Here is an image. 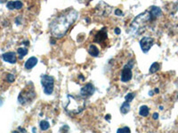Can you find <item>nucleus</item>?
Masks as SVG:
<instances>
[{
    "instance_id": "nucleus-1",
    "label": "nucleus",
    "mask_w": 178,
    "mask_h": 133,
    "mask_svg": "<svg viewBox=\"0 0 178 133\" xmlns=\"http://www.w3.org/2000/svg\"><path fill=\"white\" fill-rule=\"evenodd\" d=\"M79 13L74 9H70L68 11L61 12L56 17L50 25V30L52 35L56 38H61L66 35L70 27L78 19Z\"/></svg>"
},
{
    "instance_id": "nucleus-2",
    "label": "nucleus",
    "mask_w": 178,
    "mask_h": 133,
    "mask_svg": "<svg viewBox=\"0 0 178 133\" xmlns=\"http://www.w3.org/2000/svg\"><path fill=\"white\" fill-rule=\"evenodd\" d=\"M86 107L85 98L82 96L68 95V99L64 109L70 115H78L81 113Z\"/></svg>"
},
{
    "instance_id": "nucleus-3",
    "label": "nucleus",
    "mask_w": 178,
    "mask_h": 133,
    "mask_svg": "<svg viewBox=\"0 0 178 133\" xmlns=\"http://www.w3.org/2000/svg\"><path fill=\"white\" fill-rule=\"evenodd\" d=\"M36 97V92L34 91L33 87H26L24 90H22L20 93L18 97L19 102L22 105L28 104L31 102Z\"/></svg>"
},
{
    "instance_id": "nucleus-4",
    "label": "nucleus",
    "mask_w": 178,
    "mask_h": 133,
    "mask_svg": "<svg viewBox=\"0 0 178 133\" xmlns=\"http://www.w3.org/2000/svg\"><path fill=\"white\" fill-rule=\"evenodd\" d=\"M41 85L43 86L44 92L46 95H51L54 91L55 79L51 76L43 75V76H41Z\"/></svg>"
},
{
    "instance_id": "nucleus-5",
    "label": "nucleus",
    "mask_w": 178,
    "mask_h": 133,
    "mask_svg": "<svg viewBox=\"0 0 178 133\" xmlns=\"http://www.w3.org/2000/svg\"><path fill=\"white\" fill-rule=\"evenodd\" d=\"M133 65H134V62L129 61L128 63L123 67V70L121 72V81L123 83H127L132 79V76H133V74H132Z\"/></svg>"
},
{
    "instance_id": "nucleus-6",
    "label": "nucleus",
    "mask_w": 178,
    "mask_h": 133,
    "mask_svg": "<svg viewBox=\"0 0 178 133\" xmlns=\"http://www.w3.org/2000/svg\"><path fill=\"white\" fill-rule=\"evenodd\" d=\"M153 38L152 37H148V36H144L140 40V46H141L142 51L144 53H147L150 51V49L152 48V44H153Z\"/></svg>"
},
{
    "instance_id": "nucleus-7",
    "label": "nucleus",
    "mask_w": 178,
    "mask_h": 133,
    "mask_svg": "<svg viewBox=\"0 0 178 133\" xmlns=\"http://www.w3.org/2000/svg\"><path fill=\"white\" fill-rule=\"evenodd\" d=\"M95 91V88L92 84H87L80 90V96L83 98H87L92 96Z\"/></svg>"
},
{
    "instance_id": "nucleus-8",
    "label": "nucleus",
    "mask_w": 178,
    "mask_h": 133,
    "mask_svg": "<svg viewBox=\"0 0 178 133\" xmlns=\"http://www.w3.org/2000/svg\"><path fill=\"white\" fill-rule=\"evenodd\" d=\"M107 38H108V34H107V31L105 29L103 30H102L98 31L97 33H96V35L94 36V42L95 43H98V44H103L104 41L107 40Z\"/></svg>"
},
{
    "instance_id": "nucleus-9",
    "label": "nucleus",
    "mask_w": 178,
    "mask_h": 133,
    "mask_svg": "<svg viewBox=\"0 0 178 133\" xmlns=\"http://www.w3.org/2000/svg\"><path fill=\"white\" fill-rule=\"evenodd\" d=\"M3 60L6 62H9L11 64H14L16 61H17V58H16V55L13 52H9V53H6L3 54Z\"/></svg>"
},
{
    "instance_id": "nucleus-10",
    "label": "nucleus",
    "mask_w": 178,
    "mask_h": 133,
    "mask_svg": "<svg viewBox=\"0 0 178 133\" xmlns=\"http://www.w3.org/2000/svg\"><path fill=\"white\" fill-rule=\"evenodd\" d=\"M149 12H150L151 17H152V20L159 18V17H160L162 15V11H161V9H160V7H158V6H152L150 8V10H149Z\"/></svg>"
},
{
    "instance_id": "nucleus-11",
    "label": "nucleus",
    "mask_w": 178,
    "mask_h": 133,
    "mask_svg": "<svg viewBox=\"0 0 178 133\" xmlns=\"http://www.w3.org/2000/svg\"><path fill=\"white\" fill-rule=\"evenodd\" d=\"M22 3L21 2V1H10V2H8L7 3V8L9 9V10H13V9H21L22 7Z\"/></svg>"
},
{
    "instance_id": "nucleus-12",
    "label": "nucleus",
    "mask_w": 178,
    "mask_h": 133,
    "mask_svg": "<svg viewBox=\"0 0 178 133\" xmlns=\"http://www.w3.org/2000/svg\"><path fill=\"white\" fill-rule=\"evenodd\" d=\"M37 64V59L36 57H31L28 61L25 62V68L31 69Z\"/></svg>"
},
{
    "instance_id": "nucleus-13",
    "label": "nucleus",
    "mask_w": 178,
    "mask_h": 133,
    "mask_svg": "<svg viewBox=\"0 0 178 133\" xmlns=\"http://www.w3.org/2000/svg\"><path fill=\"white\" fill-rule=\"evenodd\" d=\"M88 53L91 55V56H93V57H97L99 53H100V51H99V49L97 48L96 45L91 44L89 46V48H88Z\"/></svg>"
},
{
    "instance_id": "nucleus-14",
    "label": "nucleus",
    "mask_w": 178,
    "mask_h": 133,
    "mask_svg": "<svg viewBox=\"0 0 178 133\" xmlns=\"http://www.w3.org/2000/svg\"><path fill=\"white\" fill-rule=\"evenodd\" d=\"M129 111H130V103L125 100V102L123 103L121 108H120V112L123 115H126L128 113Z\"/></svg>"
},
{
    "instance_id": "nucleus-15",
    "label": "nucleus",
    "mask_w": 178,
    "mask_h": 133,
    "mask_svg": "<svg viewBox=\"0 0 178 133\" xmlns=\"http://www.w3.org/2000/svg\"><path fill=\"white\" fill-rule=\"evenodd\" d=\"M149 113H150V109L148 108L147 106H142L140 108V110H139V115L141 116H148L149 115Z\"/></svg>"
},
{
    "instance_id": "nucleus-16",
    "label": "nucleus",
    "mask_w": 178,
    "mask_h": 133,
    "mask_svg": "<svg viewBox=\"0 0 178 133\" xmlns=\"http://www.w3.org/2000/svg\"><path fill=\"white\" fill-rule=\"evenodd\" d=\"M159 69H160V64L158 63V62H154L153 64L150 67V74H154V73H156L157 71H159Z\"/></svg>"
},
{
    "instance_id": "nucleus-17",
    "label": "nucleus",
    "mask_w": 178,
    "mask_h": 133,
    "mask_svg": "<svg viewBox=\"0 0 178 133\" xmlns=\"http://www.w3.org/2000/svg\"><path fill=\"white\" fill-rule=\"evenodd\" d=\"M17 53H18L19 56H20V59H22L24 56L27 55L28 53V49L27 48H23V47H21L17 50Z\"/></svg>"
},
{
    "instance_id": "nucleus-18",
    "label": "nucleus",
    "mask_w": 178,
    "mask_h": 133,
    "mask_svg": "<svg viewBox=\"0 0 178 133\" xmlns=\"http://www.w3.org/2000/svg\"><path fill=\"white\" fill-rule=\"evenodd\" d=\"M39 126H40V129L42 131H46L50 128V124L47 121H41L39 123Z\"/></svg>"
},
{
    "instance_id": "nucleus-19",
    "label": "nucleus",
    "mask_w": 178,
    "mask_h": 133,
    "mask_svg": "<svg viewBox=\"0 0 178 133\" xmlns=\"http://www.w3.org/2000/svg\"><path fill=\"white\" fill-rule=\"evenodd\" d=\"M135 93L134 92H131V93H128V94H127L126 96H125V100L126 101H127V102H131L133 99H134V98H135Z\"/></svg>"
},
{
    "instance_id": "nucleus-20",
    "label": "nucleus",
    "mask_w": 178,
    "mask_h": 133,
    "mask_svg": "<svg viewBox=\"0 0 178 133\" xmlns=\"http://www.w3.org/2000/svg\"><path fill=\"white\" fill-rule=\"evenodd\" d=\"M130 129L128 127H124L120 128L117 131V133H130Z\"/></svg>"
},
{
    "instance_id": "nucleus-21",
    "label": "nucleus",
    "mask_w": 178,
    "mask_h": 133,
    "mask_svg": "<svg viewBox=\"0 0 178 133\" xmlns=\"http://www.w3.org/2000/svg\"><path fill=\"white\" fill-rule=\"evenodd\" d=\"M7 80H8V82H10V83H12L13 81H14V76L12 75V74H9V75H7Z\"/></svg>"
},
{
    "instance_id": "nucleus-22",
    "label": "nucleus",
    "mask_w": 178,
    "mask_h": 133,
    "mask_svg": "<svg viewBox=\"0 0 178 133\" xmlns=\"http://www.w3.org/2000/svg\"><path fill=\"white\" fill-rule=\"evenodd\" d=\"M115 13L117 14V15H122L123 14V12L119 10V9H117L116 11H115Z\"/></svg>"
},
{
    "instance_id": "nucleus-23",
    "label": "nucleus",
    "mask_w": 178,
    "mask_h": 133,
    "mask_svg": "<svg viewBox=\"0 0 178 133\" xmlns=\"http://www.w3.org/2000/svg\"><path fill=\"white\" fill-rule=\"evenodd\" d=\"M158 118H159V114H158V113H154L153 114V119L157 120Z\"/></svg>"
},
{
    "instance_id": "nucleus-24",
    "label": "nucleus",
    "mask_w": 178,
    "mask_h": 133,
    "mask_svg": "<svg viewBox=\"0 0 178 133\" xmlns=\"http://www.w3.org/2000/svg\"><path fill=\"white\" fill-rule=\"evenodd\" d=\"M114 31H115V33H116L117 35H119V34H120V30H119L118 28H116V29L114 30Z\"/></svg>"
},
{
    "instance_id": "nucleus-25",
    "label": "nucleus",
    "mask_w": 178,
    "mask_h": 133,
    "mask_svg": "<svg viewBox=\"0 0 178 133\" xmlns=\"http://www.w3.org/2000/svg\"><path fill=\"white\" fill-rule=\"evenodd\" d=\"M12 133H19L18 131H14V132H12Z\"/></svg>"
},
{
    "instance_id": "nucleus-26",
    "label": "nucleus",
    "mask_w": 178,
    "mask_h": 133,
    "mask_svg": "<svg viewBox=\"0 0 178 133\" xmlns=\"http://www.w3.org/2000/svg\"><path fill=\"white\" fill-rule=\"evenodd\" d=\"M177 97H178V96H177Z\"/></svg>"
}]
</instances>
